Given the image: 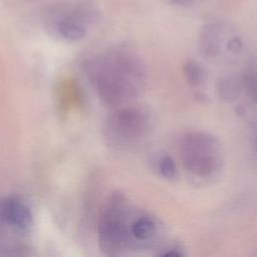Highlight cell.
I'll use <instances>...</instances> for the list:
<instances>
[{"mask_svg":"<svg viewBox=\"0 0 257 257\" xmlns=\"http://www.w3.org/2000/svg\"><path fill=\"white\" fill-rule=\"evenodd\" d=\"M222 27L219 23H208L203 27L199 45L200 50L206 57L216 56L221 49Z\"/></svg>","mask_w":257,"mask_h":257,"instance_id":"cell-6","label":"cell"},{"mask_svg":"<svg viewBox=\"0 0 257 257\" xmlns=\"http://www.w3.org/2000/svg\"><path fill=\"white\" fill-rule=\"evenodd\" d=\"M150 128L148 112L139 106L123 105L114 108L105 120L104 134L108 141L126 145L141 140Z\"/></svg>","mask_w":257,"mask_h":257,"instance_id":"cell-3","label":"cell"},{"mask_svg":"<svg viewBox=\"0 0 257 257\" xmlns=\"http://www.w3.org/2000/svg\"><path fill=\"white\" fill-rule=\"evenodd\" d=\"M85 9L77 10L71 15H61L56 18L54 29L64 39L77 41L86 35V26L84 18L88 16Z\"/></svg>","mask_w":257,"mask_h":257,"instance_id":"cell-4","label":"cell"},{"mask_svg":"<svg viewBox=\"0 0 257 257\" xmlns=\"http://www.w3.org/2000/svg\"><path fill=\"white\" fill-rule=\"evenodd\" d=\"M180 152L184 167L199 177L214 174L222 163L221 145L210 133L191 132L184 135Z\"/></svg>","mask_w":257,"mask_h":257,"instance_id":"cell-2","label":"cell"},{"mask_svg":"<svg viewBox=\"0 0 257 257\" xmlns=\"http://www.w3.org/2000/svg\"><path fill=\"white\" fill-rule=\"evenodd\" d=\"M183 71L188 83L192 86H198L204 80V71L194 60H188L185 62L183 65Z\"/></svg>","mask_w":257,"mask_h":257,"instance_id":"cell-9","label":"cell"},{"mask_svg":"<svg viewBox=\"0 0 257 257\" xmlns=\"http://www.w3.org/2000/svg\"><path fill=\"white\" fill-rule=\"evenodd\" d=\"M3 218L20 230H28L33 223L30 209L21 201L9 199L2 205Z\"/></svg>","mask_w":257,"mask_h":257,"instance_id":"cell-5","label":"cell"},{"mask_svg":"<svg viewBox=\"0 0 257 257\" xmlns=\"http://www.w3.org/2000/svg\"><path fill=\"white\" fill-rule=\"evenodd\" d=\"M160 173L167 179H172L176 176L177 169L174 159L170 155L163 156L159 161Z\"/></svg>","mask_w":257,"mask_h":257,"instance_id":"cell-10","label":"cell"},{"mask_svg":"<svg viewBox=\"0 0 257 257\" xmlns=\"http://www.w3.org/2000/svg\"><path fill=\"white\" fill-rule=\"evenodd\" d=\"M244 88L243 78L237 75H227L218 79L216 90L221 100L231 102L239 97Z\"/></svg>","mask_w":257,"mask_h":257,"instance_id":"cell-7","label":"cell"},{"mask_svg":"<svg viewBox=\"0 0 257 257\" xmlns=\"http://www.w3.org/2000/svg\"><path fill=\"white\" fill-rule=\"evenodd\" d=\"M158 231L155 220L150 216H140L130 225V234L139 242L152 240Z\"/></svg>","mask_w":257,"mask_h":257,"instance_id":"cell-8","label":"cell"},{"mask_svg":"<svg viewBox=\"0 0 257 257\" xmlns=\"http://www.w3.org/2000/svg\"><path fill=\"white\" fill-rule=\"evenodd\" d=\"M173 3L178 4V5H182V6H186L191 4L194 0H171Z\"/></svg>","mask_w":257,"mask_h":257,"instance_id":"cell-13","label":"cell"},{"mask_svg":"<svg viewBox=\"0 0 257 257\" xmlns=\"http://www.w3.org/2000/svg\"><path fill=\"white\" fill-rule=\"evenodd\" d=\"M242 40L239 37H231L226 42V49L232 53H239L242 50Z\"/></svg>","mask_w":257,"mask_h":257,"instance_id":"cell-11","label":"cell"},{"mask_svg":"<svg viewBox=\"0 0 257 257\" xmlns=\"http://www.w3.org/2000/svg\"><path fill=\"white\" fill-rule=\"evenodd\" d=\"M85 68L96 85L100 99L108 106L127 105L144 89V62L127 48H112L101 57L87 62Z\"/></svg>","mask_w":257,"mask_h":257,"instance_id":"cell-1","label":"cell"},{"mask_svg":"<svg viewBox=\"0 0 257 257\" xmlns=\"http://www.w3.org/2000/svg\"><path fill=\"white\" fill-rule=\"evenodd\" d=\"M162 257H183V256L177 250H170V251L166 252L165 254H163Z\"/></svg>","mask_w":257,"mask_h":257,"instance_id":"cell-12","label":"cell"}]
</instances>
